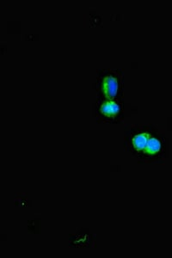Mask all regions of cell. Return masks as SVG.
Listing matches in <instances>:
<instances>
[{
    "mask_svg": "<svg viewBox=\"0 0 172 258\" xmlns=\"http://www.w3.org/2000/svg\"><path fill=\"white\" fill-rule=\"evenodd\" d=\"M124 79L122 71L102 69L98 72L94 89L99 98L123 99Z\"/></svg>",
    "mask_w": 172,
    "mask_h": 258,
    "instance_id": "7a4b0ae2",
    "label": "cell"
},
{
    "mask_svg": "<svg viewBox=\"0 0 172 258\" xmlns=\"http://www.w3.org/2000/svg\"><path fill=\"white\" fill-rule=\"evenodd\" d=\"M124 147L140 164H163L169 155V141L151 124L128 125L124 130Z\"/></svg>",
    "mask_w": 172,
    "mask_h": 258,
    "instance_id": "6da1fadb",
    "label": "cell"
},
{
    "mask_svg": "<svg viewBox=\"0 0 172 258\" xmlns=\"http://www.w3.org/2000/svg\"><path fill=\"white\" fill-rule=\"evenodd\" d=\"M94 111L96 118L104 123H123L125 118V103L123 99L109 100L97 97Z\"/></svg>",
    "mask_w": 172,
    "mask_h": 258,
    "instance_id": "3957f363",
    "label": "cell"
}]
</instances>
